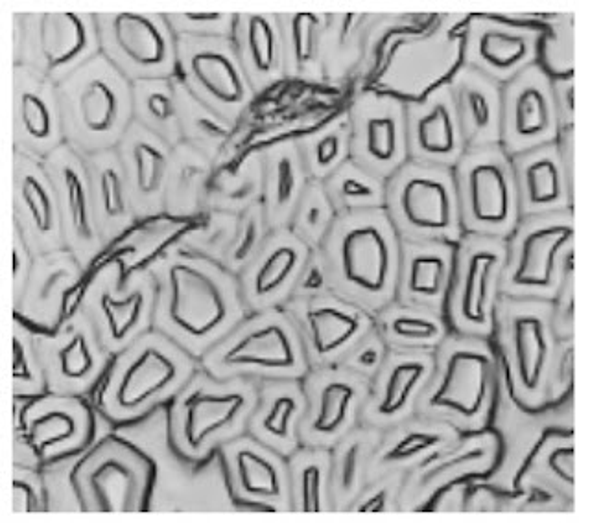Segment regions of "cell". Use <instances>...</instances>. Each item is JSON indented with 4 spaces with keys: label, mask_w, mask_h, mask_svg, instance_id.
Instances as JSON below:
<instances>
[{
    "label": "cell",
    "mask_w": 590,
    "mask_h": 523,
    "mask_svg": "<svg viewBox=\"0 0 590 523\" xmlns=\"http://www.w3.org/2000/svg\"><path fill=\"white\" fill-rule=\"evenodd\" d=\"M104 32L111 56L131 72H165L170 67L172 50L168 35L152 15H111L106 17Z\"/></svg>",
    "instance_id": "obj_1"
},
{
    "label": "cell",
    "mask_w": 590,
    "mask_h": 523,
    "mask_svg": "<svg viewBox=\"0 0 590 523\" xmlns=\"http://www.w3.org/2000/svg\"><path fill=\"white\" fill-rule=\"evenodd\" d=\"M343 279L367 293L386 290L391 275V245L373 223H358L343 233L338 244Z\"/></svg>",
    "instance_id": "obj_2"
},
{
    "label": "cell",
    "mask_w": 590,
    "mask_h": 523,
    "mask_svg": "<svg viewBox=\"0 0 590 523\" xmlns=\"http://www.w3.org/2000/svg\"><path fill=\"white\" fill-rule=\"evenodd\" d=\"M170 314L192 334H207L224 323V293L200 269L176 266L170 273Z\"/></svg>",
    "instance_id": "obj_3"
},
{
    "label": "cell",
    "mask_w": 590,
    "mask_h": 523,
    "mask_svg": "<svg viewBox=\"0 0 590 523\" xmlns=\"http://www.w3.org/2000/svg\"><path fill=\"white\" fill-rule=\"evenodd\" d=\"M397 207L415 229L436 231L449 227L452 199L447 185L432 175H412L404 181Z\"/></svg>",
    "instance_id": "obj_4"
},
{
    "label": "cell",
    "mask_w": 590,
    "mask_h": 523,
    "mask_svg": "<svg viewBox=\"0 0 590 523\" xmlns=\"http://www.w3.org/2000/svg\"><path fill=\"white\" fill-rule=\"evenodd\" d=\"M192 82L198 89L224 105H240L246 96V87L233 58L216 47L194 48L187 58Z\"/></svg>",
    "instance_id": "obj_5"
},
{
    "label": "cell",
    "mask_w": 590,
    "mask_h": 523,
    "mask_svg": "<svg viewBox=\"0 0 590 523\" xmlns=\"http://www.w3.org/2000/svg\"><path fill=\"white\" fill-rule=\"evenodd\" d=\"M487 358L476 350L454 352L447 361L436 402L458 407L463 413H476L485 395Z\"/></svg>",
    "instance_id": "obj_6"
},
{
    "label": "cell",
    "mask_w": 590,
    "mask_h": 523,
    "mask_svg": "<svg viewBox=\"0 0 590 523\" xmlns=\"http://www.w3.org/2000/svg\"><path fill=\"white\" fill-rule=\"evenodd\" d=\"M224 360L233 365L294 367L297 361L294 341L283 325L268 323L255 326L225 352Z\"/></svg>",
    "instance_id": "obj_7"
},
{
    "label": "cell",
    "mask_w": 590,
    "mask_h": 523,
    "mask_svg": "<svg viewBox=\"0 0 590 523\" xmlns=\"http://www.w3.org/2000/svg\"><path fill=\"white\" fill-rule=\"evenodd\" d=\"M176 374V361L166 352L144 349L122 374L117 387V402L124 407L137 406L144 398L170 384Z\"/></svg>",
    "instance_id": "obj_8"
},
{
    "label": "cell",
    "mask_w": 590,
    "mask_h": 523,
    "mask_svg": "<svg viewBox=\"0 0 590 523\" xmlns=\"http://www.w3.org/2000/svg\"><path fill=\"white\" fill-rule=\"evenodd\" d=\"M104 72H91L76 89V111L83 128L95 133H107L117 124L122 93L120 83Z\"/></svg>",
    "instance_id": "obj_9"
},
{
    "label": "cell",
    "mask_w": 590,
    "mask_h": 523,
    "mask_svg": "<svg viewBox=\"0 0 590 523\" xmlns=\"http://www.w3.org/2000/svg\"><path fill=\"white\" fill-rule=\"evenodd\" d=\"M469 203L472 216L484 223H500L509 216L508 177L500 164L476 163L469 172Z\"/></svg>",
    "instance_id": "obj_10"
},
{
    "label": "cell",
    "mask_w": 590,
    "mask_h": 523,
    "mask_svg": "<svg viewBox=\"0 0 590 523\" xmlns=\"http://www.w3.org/2000/svg\"><path fill=\"white\" fill-rule=\"evenodd\" d=\"M568 236L570 231L561 227L539 229L535 233L528 234L520 249L519 269L515 273V282L526 284V286L544 284L554 268L555 253Z\"/></svg>",
    "instance_id": "obj_11"
},
{
    "label": "cell",
    "mask_w": 590,
    "mask_h": 523,
    "mask_svg": "<svg viewBox=\"0 0 590 523\" xmlns=\"http://www.w3.org/2000/svg\"><path fill=\"white\" fill-rule=\"evenodd\" d=\"M43 47L48 65L63 69L72 59L80 58L89 47L87 30L78 15H52L48 17Z\"/></svg>",
    "instance_id": "obj_12"
},
{
    "label": "cell",
    "mask_w": 590,
    "mask_h": 523,
    "mask_svg": "<svg viewBox=\"0 0 590 523\" xmlns=\"http://www.w3.org/2000/svg\"><path fill=\"white\" fill-rule=\"evenodd\" d=\"M244 400L240 395H198L185 406V433L196 441L235 417Z\"/></svg>",
    "instance_id": "obj_13"
},
{
    "label": "cell",
    "mask_w": 590,
    "mask_h": 523,
    "mask_svg": "<svg viewBox=\"0 0 590 523\" xmlns=\"http://www.w3.org/2000/svg\"><path fill=\"white\" fill-rule=\"evenodd\" d=\"M513 345L520 380L528 387H533L543 371L544 338L541 321L531 315L519 317L513 326Z\"/></svg>",
    "instance_id": "obj_14"
},
{
    "label": "cell",
    "mask_w": 590,
    "mask_h": 523,
    "mask_svg": "<svg viewBox=\"0 0 590 523\" xmlns=\"http://www.w3.org/2000/svg\"><path fill=\"white\" fill-rule=\"evenodd\" d=\"M308 325H310L314 345L319 352L340 349L360 328V323L354 315L332 306L314 310L308 317Z\"/></svg>",
    "instance_id": "obj_15"
},
{
    "label": "cell",
    "mask_w": 590,
    "mask_h": 523,
    "mask_svg": "<svg viewBox=\"0 0 590 523\" xmlns=\"http://www.w3.org/2000/svg\"><path fill=\"white\" fill-rule=\"evenodd\" d=\"M417 146L430 155H449L454 150V124L445 104L432 105L415 126Z\"/></svg>",
    "instance_id": "obj_16"
},
{
    "label": "cell",
    "mask_w": 590,
    "mask_h": 523,
    "mask_svg": "<svg viewBox=\"0 0 590 523\" xmlns=\"http://www.w3.org/2000/svg\"><path fill=\"white\" fill-rule=\"evenodd\" d=\"M495 262L496 256L489 251H478L469 260L465 280H463V291H461V312L469 321L484 317L487 282Z\"/></svg>",
    "instance_id": "obj_17"
},
{
    "label": "cell",
    "mask_w": 590,
    "mask_h": 523,
    "mask_svg": "<svg viewBox=\"0 0 590 523\" xmlns=\"http://www.w3.org/2000/svg\"><path fill=\"white\" fill-rule=\"evenodd\" d=\"M244 43H246V56L253 70L272 72L275 69L277 37H275L272 21L268 17H260V15L248 17Z\"/></svg>",
    "instance_id": "obj_18"
},
{
    "label": "cell",
    "mask_w": 590,
    "mask_h": 523,
    "mask_svg": "<svg viewBox=\"0 0 590 523\" xmlns=\"http://www.w3.org/2000/svg\"><path fill=\"white\" fill-rule=\"evenodd\" d=\"M236 477L242 490L248 494L272 496L279 490V476L275 466L251 450H244L236 455Z\"/></svg>",
    "instance_id": "obj_19"
},
{
    "label": "cell",
    "mask_w": 590,
    "mask_h": 523,
    "mask_svg": "<svg viewBox=\"0 0 590 523\" xmlns=\"http://www.w3.org/2000/svg\"><path fill=\"white\" fill-rule=\"evenodd\" d=\"M353 385L334 380L321 389L319 395L318 417H316V430L319 433H331L338 426H342L347 417V411L353 400Z\"/></svg>",
    "instance_id": "obj_20"
},
{
    "label": "cell",
    "mask_w": 590,
    "mask_h": 523,
    "mask_svg": "<svg viewBox=\"0 0 590 523\" xmlns=\"http://www.w3.org/2000/svg\"><path fill=\"white\" fill-rule=\"evenodd\" d=\"M546 104L544 94L535 85L520 89L513 105V128L520 137H531L539 133L546 124Z\"/></svg>",
    "instance_id": "obj_21"
},
{
    "label": "cell",
    "mask_w": 590,
    "mask_h": 523,
    "mask_svg": "<svg viewBox=\"0 0 590 523\" xmlns=\"http://www.w3.org/2000/svg\"><path fill=\"white\" fill-rule=\"evenodd\" d=\"M480 56L495 67H511L526 54V39L506 30H489L480 37Z\"/></svg>",
    "instance_id": "obj_22"
},
{
    "label": "cell",
    "mask_w": 590,
    "mask_h": 523,
    "mask_svg": "<svg viewBox=\"0 0 590 523\" xmlns=\"http://www.w3.org/2000/svg\"><path fill=\"white\" fill-rule=\"evenodd\" d=\"M297 251L292 245H277L273 251L268 253L264 262L257 269V275L253 280V286L257 293H270L277 290L288 275L294 271L297 264Z\"/></svg>",
    "instance_id": "obj_23"
},
{
    "label": "cell",
    "mask_w": 590,
    "mask_h": 523,
    "mask_svg": "<svg viewBox=\"0 0 590 523\" xmlns=\"http://www.w3.org/2000/svg\"><path fill=\"white\" fill-rule=\"evenodd\" d=\"M142 310L144 297L139 291L131 293L130 297L122 301H115L111 297L102 301V312L106 315L107 328L113 338H124L141 321Z\"/></svg>",
    "instance_id": "obj_24"
},
{
    "label": "cell",
    "mask_w": 590,
    "mask_h": 523,
    "mask_svg": "<svg viewBox=\"0 0 590 523\" xmlns=\"http://www.w3.org/2000/svg\"><path fill=\"white\" fill-rule=\"evenodd\" d=\"M364 146L367 155L375 161H391V157L397 152L395 120L388 115L367 118Z\"/></svg>",
    "instance_id": "obj_25"
},
{
    "label": "cell",
    "mask_w": 590,
    "mask_h": 523,
    "mask_svg": "<svg viewBox=\"0 0 590 523\" xmlns=\"http://www.w3.org/2000/svg\"><path fill=\"white\" fill-rule=\"evenodd\" d=\"M425 372V365L421 361H404L401 365H395L390 372V378L386 382L384 404L382 409L393 411L404 404L413 385L419 382V378Z\"/></svg>",
    "instance_id": "obj_26"
},
{
    "label": "cell",
    "mask_w": 590,
    "mask_h": 523,
    "mask_svg": "<svg viewBox=\"0 0 590 523\" xmlns=\"http://www.w3.org/2000/svg\"><path fill=\"white\" fill-rule=\"evenodd\" d=\"M526 186L528 196L535 203H546L557 198L559 194V177L554 161L539 159L526 168Z\"/></svg>",
    "instance_id": "obj_27"
},
{
    "label": "cell",
    "mask_w": 590,
    "mask_h": 523,
    "mask_svg": "<svg viewBox=\"0 0 590 523\" xmlns=\"http://www.w3.org/2000/svg\"><path fill=\"white\" fill-rule=\"evenodd\" d=\"M21 122L30 137L37 140L48 139L52 133V115L43 96L28 91L21 94Z\"/></svg>",
    "instance_id": "obj_28"
},
{
    "label": "cell",
    "mask_w": 590,
    "mask_h": 523,
    "mask_svg": "<svg viewBox=\"0 0 590 523\" xmlns=\"http://www.w3.org/2000/svg\"><path fill=\"white\" fill-rule=\"evenodd\" d=\"M133 157H135L133 161H135L137 186L141 188L142 192L154 190L155 186L159 185V181L163 177V170H165L163 155L152 144L141 142V144H137Z\"/></svg>",
    "instance_id": "obj_29"
},
{
    "label": "cell",
    "mask_w": 590,
    "mask_h": 523,
    "mask_svg": "<svg viewBox=\"0 0 590 523\" xmlns=\"http://www.w3.org/2000/svg\"><path fill=\"white\" fill-rule=\"evenodd\" d=\"M21 196H23L24 207L32 216L37 229L45 233L50 231L54 223V209H52L47 190H43V185L34 177H26L21 188Z\"/></svg>",
    "instance_id": "obj_30"
},
{
    "label": "cell",
    "mask_w": 590,
    "mask_h": 523,
    "mask_svg": "<svg viewBox=\"0 0 590 523\" xmlns=\"http://www.w3.org/2000/svg\"><path fill=\"white\" fill-rule=\"evenodd\" d=\"M65 185V199H67V212L72 223V229L78 234L91 233L89 218H87V203H85V192H83L82 181L72 172L71 168L63 175Z\"/></svg>",
    "instance_id": "obj_31"
},
{
    "label": "cell",
    "mask_w": 590,
    "mask_h": 523,
    "mask_svg": "<svg viewBox=\"0 0 590 523\" xmlns=\"http://www.w3.org/2000/svg\"><path fill=\"white\" fill-rule=\"evenodd\" d=\"M59 365H61V372L69 378H80L83 374L93 367V356L89 345L83 336H74L71 341L61 347L58 352Z\"/></svg>",
    "instance_id": "obj_32"
},
{
    "label": "cell",
    "mask_w": 590,
    "mask_h": 523,
    "mask_svg": "<svg viewBox=\"0 0 590 523\" xmlns=\"http://www.w3.org/2000/svg\"><path fill=\"white\" fill-rule=\"evenodd\" d=\"M316 19L310 15H295L292 19V50L299 65H305L314 56L316 45Z\"/></svg>",
    "instance_id": "obj_33"
},
{
    "label": "cell",
    "mask_w": 590,
    "mask_h": 523,
    "mask_svg": "<svg viewBox=\"0 0 590 523\" xmlns=\"http://www.w3.org/2000/svg\"><path fill=\"white\" fill-rule=\"evenodd\" d=\"M441 269L437 258H417L410 269V288L417 293H436L441 282Z\"/></svg>",
    "instance_id": "obj_34"
},
{
    "label": "cell",
    "mask_w": 590,
    "mask_h": 523,
    "mask_svg": "<svg viewBox=\"0 0 590 523\" xmlns=\"http://www.w3.org/2000/svg\"><path fill=\"white\" fill-rule=\"evenodd\" d=\"M74 431V420L65 411H52L39 419L34 426V433L41 442H56L71 437Z\"/></svg>",
    "instance_id": "obj_35"
},
{
    "label": "cell",
    "mask_w": 590,
    "mask_h": 523,
    "mask_svg": "<svg viewBox=\"0 0 590 523\" xmlns=\"http://www.w3.org/2000/svg\"><path fill=\"white\" fill-rule=\"evenodd\" d=\"M96 489L102 494L107 492V500H126L130 476L126 470H117L115 466H107L106 470L95 474Z\"/></svg>",
    "instance_id": "obj_36"
},
{
    "label": "cell",
    "mask_w": 590,
    "mask_h": 523,
    "mask_svg": "<svg viewBox=\"0 0 590 523\" xmlns=\"http://www.w3.org/2000/svg\"><path fill=\"white\" fill-rule=\"evenodd\" d=\"M295 411V400L292 396H281L273 402L270 413L262 420L264 430L272 435H286L288 430V422L292 419Z\"/></svg>",
    "instance_id": "obj_37"
},
{
    "label": "cell",
    "mask_w": 590,
    "mask_h": 523,
    "mask_svg": "<svg viewBox=\"0 0 590 523\" xmlns=\"http://www.w3.org/2000/svg\"><path fill=\"white\" fill-rule=\"evenodd\" d=\"M100 196L107 216H120L124 210V196L120 179L113 170H106L100 175Z\"/></svg>",
    "instance_id": "obj_38"
},
{
    "label": "cell",
    "mask_w": 590,
    "mask_h": 523,
    "mask_svg": "<svg viewBox=\"0 0 590 523\" xmlns=\"http://www.w3.org/2000/svg\"><path fill=\"white\" fill-rule=\"evenodd\" d=\"M295 170L290 157H281L277 163V177H275V199L279 205L288 203L294 196Z\"/></svg>",
    "instance_id": "obj_39"
},
{
    "label": "cell",
    "mask_w": 590,
    "mask_h": 523,
    "mask_svg": "<svg viewBox=\"0 0 590 523\" xmlns=\"http://www.w3.org/2000/svg\"><path fill=\"white\" fill-rule=\"evenodd\" d=\"M393 332L402 338H432L436 336L437 328L434 323L425 319H413V317H399L393 321Z\"/></svg>",
    "instance_id": "obj_40"
},
{
    "label": "cell",
    "mask_w": 590,
    "mask_h": 523,
    "mask_svg": "<svg viewBox=\"0 0 590 523\" xmlns=\"http://www.w3.org/2000/svg\"><path fill=\"white\" fill-rule=\"evenodd\" d=\"M319 468L308 465L301 474V494H303V511H319Z\"/></svg>",
    "instance_id": "obj_41"
},
{
    "label": "cell",
    "mask_w": 590,
    "mask_h": 523,
    "mask_svg": "<svg viewBox=\"0 0 590 523\" xmlns=\"http://www.w3.org/2000/svg\"><path fill=\"white\" fill-rule=\"evenodd\" d=\"M467 107H469L472 122L478 128H485L489 124V120H491V109H489V102L485 100L484 94L476 91V89L467 91Z\"/></svg>",
    "instance_id": "obj_42"
},
{
    "label": "cell",
    "mask_w": 590,
    "mask_h": 523,
    "mask_svg": "<svg viewBox=\"0 0 590 523\" xmlns=\"http://www.w3.org/2000/svg\"><path fill=\"white\" fill-rule=\"evenodd\" d=\"M436 441V437H430L425 433H415V435H410L404 441L399 442L397 448L393 450V454H395V457H408V455L419 454V452H423L425 448H428L430 444H434Z\"/></svg>",
    "instance_id": "obj_43"
},
{
    "label": "cell",
    "mask_w": 590,
    "mask_h": 523,
    "mask_svg": "<svg viewBox=\"0 0 590 523\" xmlns=\"http://www.w3.org/2000/svg\"><path fill=\"white\" fill-rule=\"evenodd\" d=\"M548 463H550V468L557 472L559 476L565 477L567 481H572V477H574V454H572L570 448L554 452V454L550 455Z\"/></svg>",
    "instance_id": "obj_44"
},
{
    "label": "cell",
    "mask_w": 590,
    "mask_h": 523,
    "mask_svg": "<svg viewBox=\"0 0 590 523\" xmlns=\"http://www.w3.org/2000/svg\"><path fill=\"white\" fill-rule=\"evenodd\" d=\"M338 153H340V140L334 135H329L319 142L316 148V159L321 166H327L338 157Z\"/></svg>",
    "instance_id": "obj_45"
},
{
    "label": "cell",
    "mask_w": 590,
    "mask_h": 523,
    "mask_svg": "<svg viewBox=\"0 0 590 523\" xmlns=\"http://www.w3.org/2000/svg\"><path fill=\"white\" fill-rule=\"evenodd\" d=\"M148 107L150 113L157 120H168L172 117V102L165 93H152L148 96Z\"/></svg>",
    "instance_id": "obj_46"
},
{
    "label": "cell",
    "mask_w": 590,
    "mask_h": 523,
    "mask_svg": "<svg viewBox=\"0 0 590 523\" xmlns=\"http://www.w3.org/2000/svg\"><path fill=\"white\" fill-rule=\"evenodd\" d=\"M342 194L349 199H364L371 198L373 190L356 179H345L342 183Z\"/></svg>",
    "instance_id": "obj_47"
},
{
    "label": "cell",
    "mask_w": 590,
    "mask_h": 523,
    "mask_svg": "<svg viewBox=\"0 0 590 523\" xmlns=\"http://www.w3.org/2000/svg\"><path fill=\"white\" fill-rule=\"evenodd\" d=\"M356 461H358V448L353 446L347 452V457L343 459L342 479L345 487H351L353 485L354 476H356Z\"/></svg>",
    "instance_id": "obj_48"
},
{
    "label": "cell",
    "mask_w": 590,
    "mask_h": 523,
    "mask_svg": "<svg viewBox=\"0 0 590 523\" xmlns=\"http://www.w3.org/2000/svg\"><path fill=\"white\" fill-rule=\"evenodd\" d=\"M13 376L17 380H32V372L26 371V358L19 343H15V360H13Z\"/></svg>",
    "instance_id": "obj_49"
},
{
    "label": "cell",
    "mask_w": 590,
    "mask_h": 523,
    "mask_svg": "<svg viewBox=\"0 0 590 523\" xmlns=\"http://www.w3.org/2000/svg\"><path fill=\"white\" fill-rule=\"evenodd\" d=\"M377 350L375 349H366L362 352V356L358 358V361L362 363V365H366V367H371V365H375L377 363Z\"/></svg>",
    "instance_id": "obj_50"
},
{
    "label": "cell",
    "mask_w": 590,
    "mask_h": 523,
    "mask_svg": "<svg viewBox=\"0 0 590 523\" xmlns=\"http://www.w3.org/2000/svg\"><path fill=\"white\" fill-rule=\"evenodd\" d=\"M319 214H321V210L316 209V207L310 209V212L307 214L308 225H316L319 220Z\"/></svg>",
    "instance_id": "obj_51"
}]
</instances>
